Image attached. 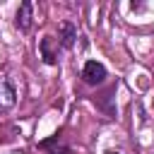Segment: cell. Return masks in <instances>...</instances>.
<instances>
[{
  "mask_svg": "<svg viewBox=\"0 0 154 154\" xmlns=\"http://www.w3.org/2000/svg\"><path fill=\"white\" fill-rule=\"evenodd\" d=\"M106 77H108V70H106L103 63H99V60H87L84 63V67H82V82L84 84L99 87V84L106 82Z\"/></svg>",
  "mask_w": 154,
  "mask_h": 154,
  "instance_id": "obj_1",
  "label": "cell"
},
{
  "mask_svg": "<svg viewBox=\"0 0 154 154\" xmlns=\"http://www.w3.org/2000/svg\"><path fill=\"white\" fill-rule=\"evenodd\" d=\"M38 51H41V60L46 65H58V53H60V43L53 36H43L38 41Z\"/></svg>",
  "mask_w": 154,
  "mask_h": 154,
  "instance_id": "obj_2",
  "label": "cell"
},
{
  "mask_svg": "<svg viewBox=\"0 0 154 154\" xmlns=\"http://www.w3.org/2000/svg\"><path fill=\"white\" fill-rule=\"evenodd\" d=\"M17 103V89L7 77H0V113L14 108Z\"/></svg>",
  "mask_w": 154,
  "mask_h": 154,
  "instance_id": "obj_3",
  "label": "cell"
},
{
  "mask_svg": "<svg viewBox=\"0 0 154 154\" xmlns=\"http://www.w3.org/2000/svg\"><path fill=\"white\" fill-rule=\"evenodd\" d=\"M14 24H17V29H19L22 34L31 31V24H34V5H31L29 0H24V2L19 5L17 17H14Z\"/></svg>",
  "mask_w": 154,
  "mask_h": 154,
  "instance_id": "obj_4",
  "label": "cell"
},
{
  "mask_svg": "<svg viewBox=\"0 0 154 154\" xmlns=\"http://www.w3.org/2000/svg\"><path fill=\"white\" fill-rule=\"evenodd\" d=\"M58 31H60V34H58V43H60V48H72L75 41H77V26H75L72 22H63Z\"/></svg>",
  "mask_w": 154,
  "mask_h": 154,
  "instance_id": "obj_5",
  "label": "cell"
},
{
  "mask_svg": "<svg viewBox=\"0 0 154 154\" xmlns=\"http://www.w3.org/2000/svg\"><path fill=\"white\" fill-rule=\"evenodd\" d=\"M113 94H116V87H111L106 94H101L99 99H94V101H96V103H99V106L106 111V116H108V118H116V106H111V99H113Z\"/></svg>",
  "mask_w": 154,
  "mask_h": 154,
  "instance_id": "obj_6",
  "label": "cell"
},
{
  "mask_svg": "<svg viewBox=\"0 0 154 154\" xmlns=\"http://www.w3.org/2000/svg\"><path fill=\"white\" fill-rule=\"evenodd\" d=\"M108 154H120V152H108Z\"/></svg>",
  "mask_w": 154,
  "mask_h": 154,
  "instance_id": "obj_7",
  "label": "cell"
}]
</instances>
